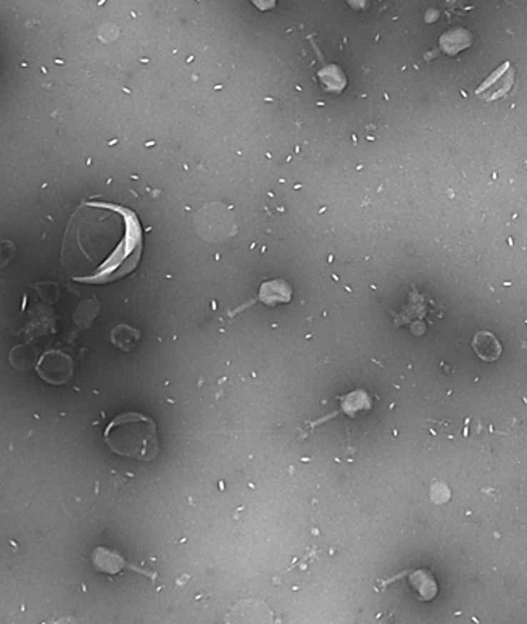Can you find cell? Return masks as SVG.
<instances>
[{
	"instance_id": "3",
	"label": "cell",
	"mask_w": 527,
	"mask_h": 624,
	"mask_svg": "<svg viewBox=\"0 0 527 624\" xmlns=\"http://www.w3.org/2000/svg\"><path fill=\"white\" fill-rule=\"evenodd\" d=\"M471 346L476 355L482 361H488V363L497 361L501 357V352H503V347H501L497 336L491 333V331H479V333H476Z\"/></svg>"
},
{
	"instance_id": "10",
	"label": "cell",
	"mask_w": 527,
	"mask_h": 624,
	"mask_svg": "<svg viewBox=\"0 0 527 624\" xmlns=\"http://www.w3.org/2000/svg\"><path fill=\"white\" fill-rule=\"evenodd\" d=\"M260 11H269L276 7L278 0H250Z\"/></svg>"
},
{
	"instance_id": "4",
	"label": "cell",
	"mask_w": 527,
	"mask_h": 624,
	"mask_svg": "<svg viewBox=\"0 0 527 624\" xmlns=\"http://www.w3.org/2000/svg\"><path fill=\"white\" fill-rule=\"evenodd\" d=\"M292 298V287L284 279H274L261 284L260 301L268 307H276L279 303H288Z\"/></svg>"
},
{
	"instance_id": "6",
	"label": "cell",
	"mask_w": 527,
	"mask_h": 624,
	"mask_svg": "<svg viewBox=\"0 0 527 624\" xmlns=\"http://www.w3.org/2000/svg\"><path fill=\"white\" fill-rule=\"evenodd\" d=\"M316 79L319 86L323 87V91L329 94H341L345 89V86H347V76H345L343 70L334 64L324 65L316 73Z\"/></svg>"
},
{
	"instance_id": "9",
	"label": "cell",
	"mask_w": 527,
	"mask_h": 624,
	"mask_svg": "<svg viewBox=\"0 0 527 624\" xmlns=\"http://www.w3.org/2000/svg\"><path fill=\"white\" fill-rule=\"evenodd\" d=\"M429 497H431V500L434 502L436 505H443V503H447L450 500L451 492H450V488H448L447 484L434 483V484L431 485Z\"/></svg>"
},
{
	"instance_id": "8",
	"label": "cell",
	"mask_w": 527,
	"mask_h": 624,
	"mask_svg": "<svg viewBox=\"0 0 527 624\" xmlns=\"http://www.w3.org/2000/svg\"><path fill=\"white\" fill-rule=\"evenodd\" d=\"M92 561L96 563L99 571H104V573H109V574L120 571L123 568V563H124L120 555L113 553L111 550H109V548H104V547L97 548L96 553H94V557H92Z\"/></svg>"
},
{
	"instance_id": "2",
	"label": "cell",
	"mask_w": 527,
	"mask_h": 624,
	"mask_svg": "<svg viewBox=\"0 0 527 624\" xmlns=\"http://www.w3.org/2000/svg\"><path fill=\"white\" fill-rule=\"evenodd\" d=\"M106 447L115 455L150 463L160 453L159 429L152 416L124 411L113 418L104 431Z\"/></svg>"
},
{
	"instance_id": "1",
	"label": "cell",
	"mask_w": 527,
	"mask_h": 624,
	"mask_svg": "<svg viewBox=\"0 0 527 624\" xmlns=\"http://www.w3.org/2000/svg\"><path fill=\"white\" fill-rule=\"evenodd\" d=\"M142 252L144 229L134 210L84 201L68 221L61 265L74 283L111 284L136 271Z\"/></svg>"
},
{
	"instance_id": "5",
	"label": "cell",
	"mask_w": 527,
	"mask_h": 624,
	"mask_svg": "<svg viewBox=\"0 0 527 624\" xmlns=\"http://www.w3.org/2000/svg\"><path fill=\"white\" fill-rule=\"evenodd\" d=\"M408 584L411 585L413 590L416 592L419 600L423 602H431L438 592L436 578L432 576V573L428 570L413 571L411 576L408 578Z\"/></svg>"
},
{
	"instance_id": "7",
	"label": "cell",
	"mask_w": 527,
	"mask_h": 624,
	"mask_svg": "<svg viewBox=\"0 0 527 624\" xmlns=\"http://www.w3.org/2000/svg\"><path fill=\"white\" fill-rule=\"evenodd\" d=\"M139 339H141L139 331L128 326V324H120V326H116L111 331V342L124 352L133 351L137 342H139Z\"/></svg>"
}]
</instances>
